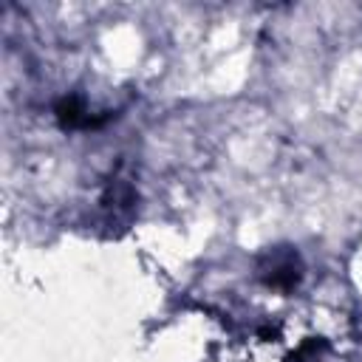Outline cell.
Returning <instances> with one entry per match:
<instances>
[{
    "label": "cell",
    "mask_w": 362,
    "mask_h": 362,
    "mask_svg": "<svg viewBox=\"0 0 362 362\" xmlns=\"http://www.w3.org/2000/svg\"><path fill=\"white\" fill-rule=\"evenodd\" d=\"M269 263L260 266V277L269 283V286H277V288H291L300 274H303V266H300V257L294 252H269L266 257Z\"/></svg>",
    "instance_id": "obj_1"
}]
</instances>
